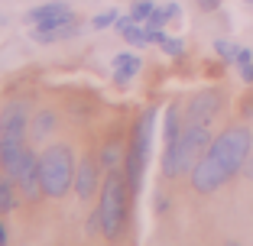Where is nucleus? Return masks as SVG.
<instances>
[{"mask_svg": "<svg viewBox=\"0 0 253 246\" xmlns=\"http://www.w3.org/2000/svg\"><path fill=\"white\" fill-rule=\"evenodd\" d=\"M97 159L94 156H84L82 162H78V169H75V194L82 198V201H88V198H94L97 194Z\"/></svg>", "mask_w": 253, "mask_h": 246, "instance_id": "obj_9", "label": "nucleus"}, {"mask_svg": "<svg viewBox=\"0 0 253 246\" xmlns=\"http://www.w3.org/2000/svg\"><path fill=\"white\" fill-rule=\"evenodd\" d=\"M237 68H240V78H244L247 84H253V59L244 62V65H237Z\"/></svg>", "mask_w": 253, "mask_h": 246, "instance_id": "obj_20", "label": "nucleus"}, {"mask_svg": "<svg viewBox=\"0 0 253 246\" xmlns=\"http://www.w3.org/2000/svg\"><path fill=\"white\" fill-rule=\"evenodd\" d=\"M153 10H156V7H153V0H136L133 7H130V20H133V23H146L149 16H153Z\"/></svg>", "mask_w": 253, "mask_h": 246, "instance_id": "obj_16", "label": "nucleus"}, {"mask_svg": "<svg viewBox=\"0 0 253 246\" xmlns=\"http://www.w3.org/2000/svg\"><path fill=\"white\" fill-rule=\"evenodd\" d=\"M250 149H253V133L247 127H227L224 133H217L211 140L208 152L201 156V162L188 172L192 188L201 194H211L221 185H227L237 172H244Z\"/></svg>", "mask_w": 253, "mask_h": 246, "instance_id": "obj_1", "label": "nucleus"}, {"mask_svg": "<svg viewBox=\"0 0 253 246\" xmlns=\"http://www.w3.org/2000/svg\"><path fill=\"white\" fill-rule=\"evenodd\" d=\"M39 162H42V191L49 198H62L68 188H75V169H78V162H75L72 149H68L65 142H52L39 156Z\"/></svg>", "mask_w": 253, "mask_h": 246, "instance_id": "obj_5", "label": "nucleus"}, {"mask_svg": "<svg viewBox=\"0 0 253 246\" xmlns=\"http://www.w3.org/2000/svg\"><path fill=\"white\" fill-rule=\"evenodd\" d=\"M130 185H126L124 169H107V178L101 185V201H97V214H101V233L107 240H120L126 230V211H130Z\"/></svg>", "mask_w": 253, "mask_h": 246, "instance_id": "obj_4", "label": "nucleus"}, {"mask_svg": "<svg viewBox=\"0 0 253 246\" xmlns=\"http://www.w3.org/2000/svg\"><path fill=\"white\" fill-rule=\"evenodd\" d=\"M55 127H59V117H55L52 110H39V113H33V120H30L33 140H45V136L52 133Z\"/></svg>", "mask_w": 253, "mask_h": 246, "instance_id": "obj_12", "label": "nucleus"}, {"mask_svg": "<svg viewBox=\"0 0 253 246\" xmlns=\"http://www.w3.org/2000/svg\"><path fill=\"white\" fill-rule=\"evenodd\" d=\"M75 20L72 10H68L65 0H52V3H42V7H33L26 13V23L33 30H49V26H62V23Z\"/></svg>", "mask_w": 253, "mask_h": 246, "instance_id": "obj_7", "label": "nucleus"}, {"mask_svg": "<svg viewBox=\"0 0 253 246\" xmlns=\"http://www.w3.org/2000/svg\"><path fill=\"white\" fill-rule=\"evenodd\" d=\"M244 175H247V178H253V149H250V156H247V165H244Z\"/></svg>", "mask_w": 253, "mask_h": 246, "instance_id": "obj_22", "label": "nucleus"}, {"mask_svg": "<svg viewBox=\"0 0 253 246\" xmlns=\"http://www.w3.org/2000/svg\"><path fill=\"white\" fill-rule=\"evenodd\" d=\"M30 104L26 101H10L0 110V162L10 178H16L23 169V159L30 152Z\"/></svg>", "mask_w": 253, "mask_h": 246, "instance_id": "obj_2", "label": "nucleus"}, {"mask_svg": "<svg viewBox=\"0 0 253 246\" xmlns=\"http://www.w3.org/2000/svg\"><path fill=\"white\" fill-rule=\"evenodd\" d=\"M16 185H20V194L23 198H30V201H36V198H42V162H39L36 152H26V159H23V169L20 175H16Z\"/></svg>", "mask_w": 253, "mask_h": 246, "instance_id": "obj_6", "label": "nucleus"}, {"mask_svg": "<svg viewBox=\"0 0 253 246\" xmlns=\"http://www.w3.org/2000/svg\"><path fill=\"white\" fill-rule=\"evenodd\" d=\"M16 194H20V185L16 178H0V214H7V211L16 208Z\"/></svg>", "mask_w": 253, "mask_h": 246, "instance_id": "obj_13", "label": "nucleus"}, {"mask_svg": "<svg viewBox=\"0 0 253 246\" xmlns=\"http://www.w3.org/2000/svg\"><path fill=\"white\" fill-rule=\"evenodd\" d=\"M227 246H240V243H237V240H231V243H227Z\"/></svg>", "mask_w": 253, "mask_h": 246, "instance_id": "obj_24", "label": "nucleus"}, {"mask_svg": "<svg viewBox=\"0 0 253 246\" xmlns=\"http://www.w3.org/2000/svg\"><path fill=\"white\" fill-rule=\"evenodd\" d=\"M124 159H126L124 156V146H120L117 140H111L104 149H101V159H97V162L104 165V169H120V165H124Z\"/></svg>", "mask_w": 253, "mask_h": 246, "instance_id": "obj_14", "label": "nucleus"}, {"mask_svg": "<svg viewBox=\"0 0 253 246\" xmlns=\"http://www.w3.org/2000/svg\"><path fill=\"white\" fill-rule=\"evenodd\" d=\"M179 133H182V113H179V107L172 104L166 110V142H175Z\"/></svg>", "mask_w": 253, "mask_h": 246, "instance_id": "obj_15", "label": "nucleus"}, {"mask_svg": "<svg viewBox=\"0 0 253 246\" xmlns=\"http://www.w3.org/2000/svg\"><path fill=\"white\" fill-rule=\"evenodd\" d=\"M211 130L208 123H185L175 142H166V156H163V175L166 178H179L188 175L195 165L201 162V156L211 146Z\"/></svg>", "mask_w": 253, "mask_h": 246, "instance_id": "obj_3", "label": "nucleus"}, {"mask_svg": "<svg viewBox=\"0 0 253 246\" xmlns=\"http://www.w3.org/2000/svg\"><path fill=\"white\" fill-rule=\"evenodd\" d=\"M75 33H78V23L68 20V23H62V26H49V30H33V39L45 45V42H59V39H72Z\"/></svg>", "mask_w": 253, "mask_h": 246, "instance_id": "obj_11", "label": "nucleus"}, {"mask_svg": "<svg viewBox=\"0 0 253 246\" xmlns=\"http://www.w3.org/2000/svg\"><path fill=\"white\" fill-rule=\"evenodd\" d=\"M198 7L205 10V13H211V10H217V7H221V0H198Z\"/></svg>", "mask_w": 253, "mask_h": 246, "instance_id": "obj_21", "label": "nucleus"}, {"mask_svg": "<svg viewBox=\"0 0 253 246\" xmlns=\"http://www.w3.org/2000/svg\"><path fill=\"white\" fill-rule=\"evenodd\" d=\"M244 3H253V0H244Z\"/></svg>", "mask_w": 253, "mask_h": 246, "instance_id": "obj_25", "label": "nucleus"}, {"mask_svg": "<svg viewBox=\"0 0 253 246\" xmlns=\"http://www.w3.org/2000/svg\"><path fill=\"white\" fill-rule=\"evenodd\" d=\"M159 49H163L166 55H182V52H185V45H182V39H169V36L163 39V45H159Z\"/></svg>", "mask_w": 253, "mask_h": 246, "instance_id": "obj_19", "label": "nucleus"}, {"mask_svg": "<svg viewBox=\"0 0 253 246\" xmlns=\"http://www.w3.org/2000/svg\"><path fill=\"white\" fill-rule=\"evenodd\" d=\"M214 52L221 55L224 62H237V52H240V49H237V45H231V42H224V39H217V42H214Z\"/></svg>", "mask_w": 253, "mask_h": 246, "instance_id": "obj_18", "label": "nucleus"}, {"mask_svg": "<svg viewBox=\"0 0 253 246\" xmlns=\"http://www.w3.org/2000/svg\"><path fill=\"white\" fill-rule=\"evenodd\" d=\"M217 110H221V94L217 91H201L188 101L185 123H208V120L217 117Z\"/></svg>", "mask_w": 253, "mask_h": 246, "instance_id": "obj_8", "label": "nucleus"}, {"mask_svg": "<svg viewBox=\"0 0 253 246\" xmlns=\"http://www.w3.org/2000/svg\"><path fill=\"white\" fill-rule=\"evenodd\" d=\"M117 20H120L117 10H107V13H97L94 20H91V26H94V30H107V26H117Z\"/></svg>", "mask_w": 253, "mask_h": 246, "instance_id": "obj_17", "label": "nucleus"}, {"mask_svg": "<svg viewBox=\"0 0 253 246\" xmlns=\"http://www.w3.org/2000/svg\"><path fill=\"white\" fill-rule=\"evenodd\" d=\"M0 246H7V227H3V220H0Z\"/></svg>", "mask_w": 253, "mask_h": 246, "instance_id": "obj_23", "label": "nucleus"}, {"mask_svg": "<svg viewBox=\"0 0 253 246\" xmlns=\"http://www.w3.org/2000/svg\"><path fill=\"white\" fill-rule=\"evenodd\" d=\"M136 71H140V55L120 52L117 59H114V81L117 84H130L136 78Z\"/></svg>", "mask_w": 253, "mask_h": 246, "instance_id": "obj_10", "label": "nucleus"}]
</instances>
